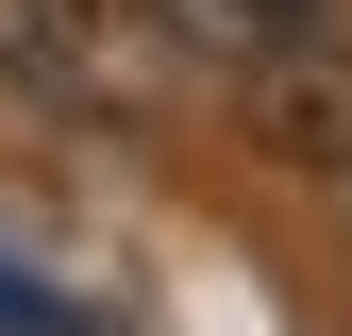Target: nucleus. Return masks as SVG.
Returning <instances> with one entry per match:
<instances>
[{
	"instance_id": "1",
	"label": "nucleus",
	"mask_w": 352,
	"mask_h": 336,
	"mask_svg": "<svg viewBox=\"0 0 352 336\" xmlns=\"http://www.w3.org/2000/svg\"><path fill=\"white\" fill-rule=\"evenodd\" d=\"M0 67L34 84L51 118H118V0H0Z\"/></svg>"
},
{
	"instance_id": "2",
	"label": "nucleus",
	"mask_w": 352,
	"mask_h": 336,
	"mask_svg": "<svg viewBox=\"0 0 352 336\" xmlns=\"http://www.w3.org/2000/svg\"><path fill=\"white\" fill-rule=\"evenodd\" d=\"M252 118H269V151L352 168V34H285V51H252Z\"/></svg>"
},
{
	"instance_id": "3",
	"label": "nucleus",
	"mask_w": 352,
	"mask_h": 336,
	"mask_svg": "<svg viewBox=\"0 0 352 336\" xmlns=\"http://www.w3.org/2000/svg\"><path fill=\"white\" fill-rule=\"evenodd\" d=\"M185 34H218V51H285V34H319V0H168Z\"/></svg>"
}]
</instances>
